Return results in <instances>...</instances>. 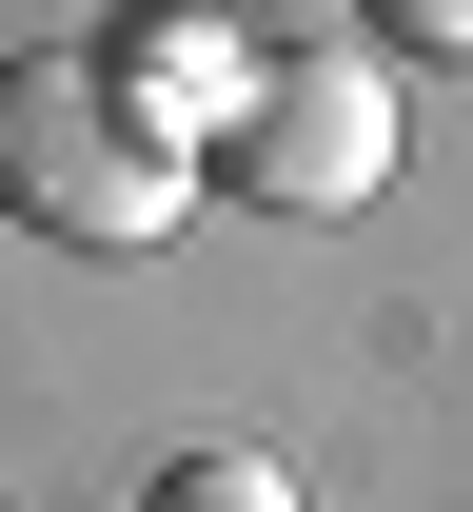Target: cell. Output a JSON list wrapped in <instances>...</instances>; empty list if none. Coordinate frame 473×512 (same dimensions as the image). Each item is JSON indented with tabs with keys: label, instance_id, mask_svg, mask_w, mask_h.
<instances>
[{
	"label": "cell",
	"instance_id": "cell-1",
	"mask_svg": "<svg viewBox=\"0 0 473 512\" xmlns=\"http://www.w3.org/2000/svg\"><path fill=\"white\" fill-rule=\"evenodd\" d=\"M0 217L60 256H158L198 217V158L119 99L99 40H40V60H0Z\"/></svg>",
	"mask_w": 473,
	"mask_h": 512
},
{
	"label": "cell",
	"instance_id": "cell-2",
	"mask_svg": "<svg viewBox=\"0 0 473 512\" xmlns=\"http://www.w3.org/2000/svg\"><path fill=\"white\" fill-rule=\"evenodd\" d=\"M217 197H257V217H355V197H395V60L375 40H276L237 138L198 158Z\"/></svg>",
	"mask_w": 473,
	"mask_h": 512
},
{
	"label": "cell",
	"instance_id": "cell-3",
	"mask_svg": "<svg viewBox=\"0 0 473 512\" xmlns=\"http://www.w3.org/2000/svg\"><path fill=\"white\" fill-rule=\"evenodd\" d=\"M99 60H119V99H138L158 138H178V158H217V138H237V99H257V60H276V40H237V20H119Z\"/></svg>",
	"mask_w": 473,
	"mask_h": 512
},
{
	"label": "cell",
	"instance_id": "cell-4",
	"mask_svg": "<svg viewBox=\"0 0 473 512\" xmlns=\"http://www.w3.org/2000/svg\"><path fill=\"white\" fill-rule=\"evenodd\" d=\"M138 512H296V473H276V453H158Z\"/></svg>",
	"mask_w": 473,
	"mask_h": 512
}]
</instances>
